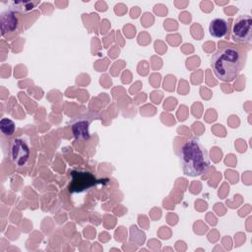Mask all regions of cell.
Returning a JSON list of instances; mask_svg holds the SVG:
<instances>
[{
  "mask_svg": "<svg viewBox=\"0 0 252 252\" xmlns=\"http://www.w3.org/2000/svg\"><path fill=\"white\" fill-rule=\"evenodd\" d=\"M246 53L234 45H227L219 49L211 59V66L215 76L222 82L233 81L242 70Z\"/></svg>",
  "mask_w": 252,
  "mask_h": 252,
  "instance_id": "cell-1",
  "label": "cell"
},
{
  "mask_svg": "<svg viewBox=\"0 0 252 252\" xmlns=\"http://www.w3.org/2000/svg\"><path fill=\"white\" fill-rule=\"evenodd\" d=\"M179 157L182 170L186 175L200 176L210 168L209 153L196 138H191L183 144Z\"/></svg>",
  "mask_w": 252,
  "mask_h": 252,
  "instance_id": "cell-2",
  "label": "cell"
},
{
  "mask_svg": "<svg viewBox=\"0 0 252 252\" xmlns=\"http://www.w3.org/2000/svg\"><path fill=\"white\" fill-rule=\"evenodd\" d=\"M69 176L70 181L68 190L70 193H84L95 185L103 182V180L96 179L94 174L91 171L81 168L70 170Z\"/></svg>",
  "mask_w": 252,
  "mask_h": 252,
  "instance_id": "cell-3",
  "label": "cell"
},
{
  "mask_svg": "<svg viewBox=\"0 0 252 252\" xmlns=\"http://www.w3.org/2000/svg\"><path fill=\"white\" fill-rule=\"evenodd\" d=\"M31 158V144L26 136L13 139L10 147V159L17 167H24Z\"/></svg>",
  "mask_w": 252,
  "mask_h": 252,
  "instance_id": "cell-4",
  "label": "cell"
},
{
  "mask_svg": "<svg viewBox=\"0 0 252 252\" xmlns=\"http://www.w3.org/2000/svg\"><path fill=\"white\" fill-rule=\"evenodd\" d=\"M95 119H99V115L95 112L89 111L88 113L78 115L71 120V129L76 139L87 141L91 138L90 125Z\"/></svg>",
  "mask_w": 252,
  "mask_h": 252,
  "instance_id": "cell-5",
  "label": "cell"
},
{
  "mask_svg": "<svg viewBox=\"0 0 252 252\" xmlns=\"http://www.w3.org/2000/svg\"><path fill=\"white\" fill-rule=\"evenodd\" d=\"M252 19L249 15L239 16L232 27V39L237 42H251Z\"/></svg>",
  "mask_w": 252,
  "mask_h": 252,
  "instance_id": "cell-6",
  "label": "cell"
},
{
  "mask_svg": "<svg viewBox=\"0 0 252 252\" xmlns=\"http://www.w3.org/2000/svg\"><path fill=\"white\" fill-rule=\"evenodd\" d=\"M20 25L19 19L16 16L15 12L10 10L4 11L1 14V31L4 35L6 32H12L18 30Z\"/></svg>",
  "mask_w": 252,
  "mask_h": 252,
  "instance_id": "cell-7",
  "label": "cell"
},
{
  "mask_svg": "<svg viewBox=\"0 0 252 252\" xmlns=\"http://www.w3.org/2000/svg\"><path fill=\"white\" fill-rule=\"evenodd\" d=\"M209 32L211 35L215 37H223L228 32V24L224 19L217 18L211 21L209 26Z\"/></svg>",
  "mask_w": 252,
  "mask_h": 252,
  "instance_id": "cell-8",
  "label": "cell"
},
{
  "mask_svg": "<svg viewBox=\"0 0 252 252\" xmlns=\"http://www.w3.org/2000/svg\"><path fill=\"white\" fill-rule=\"evenodd\" d=\"M39 4V1H13L10 5V9L14 12H29L32 11Z\"/></svg>",
  "mask_w": 252,
  "mask_h": 252,
  "instance_id": "cell-9",
  "label": "cell"
},
{
  "mask_svg": "<svg viewBox=\"0 0 252 252\" xmlns=\"http://www.w3.org/2000/svg\"><path fill=\"white\" fill-rule=\"evenodd\" d=\"M15 123L9 118H2L0 121V130L5 136H12L15 133Z\"/></svg>",
  "mask_w": 252,
  "mask_h": 252,
  "instance_id": "cell-10",
  "label": "cell"
}]
</instances>
